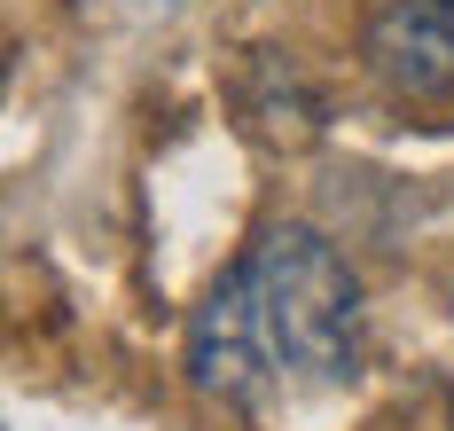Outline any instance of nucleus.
<instances>
[{"label":"nucleus","instance_id":"nucleus-1","mask_svg":"<svg viewBox=\"0 0 454 431\" xmlns=\"http://www.w3.org/2000/svg\"><path fill=\"white\" fill-rule=\"evenodd\" d=\"M235 267L251 283V306H259L274 369H290L306 384H345L361 369V275L345 267V251L321 228L282 220Z\"/></svg>","mask_w":454,"mask_h":431},{"label":"nucleus","instance_id":"nucleus-2","mask_svg":"<svg viewBox=\"0 0 454 431\" xmlns=\"http://www.w3.org/2000/svg\"><path fill=\"white\" fill-rule=\"evenodd\" d=\"M274 377L282 369H274V353H267L251 283H243V267H227L220 283L204 290V306L188 314V384L227 400V408H259Z\"/></svg>","mask_w":454,"mask_h":431},{"label":"nucleus","instance_id":"nucleus-3","mask_svg":"<svg viewBox=\"0 0 454 431\" xmlns=\"http://www.w3.org/2000/svg\"><path fill=\"white\" fill-rule=\"evenodd\" d=\"M361 63H368V79L400 102L454 95V0H392V8H376Z\"/></svg>","mask_w":454,"mask_h":431}]
</instances>
